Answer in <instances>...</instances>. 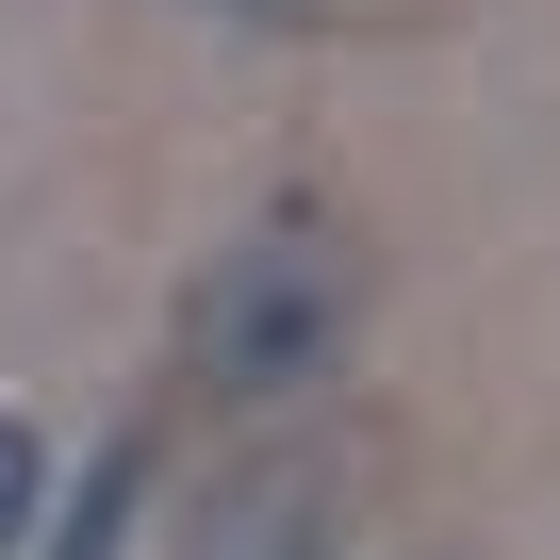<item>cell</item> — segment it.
I'll list each match as a JSON object with an SVG mask.
<instances>
[{
  "label": "cell",
  "instance_id": "7a4b0ae2",
  "mask_svg": "<svg viewBox=\"0 0 560 560\" xmlns=\"http://www.w3.org/2000/svg\"><path fill=\"white\" fill-rule=\"evenodd\" d=\"M132 494H149V429H116V445L83 462V494H67V544H50V560H116V544H132Z\"/></svg>",
  "mask_w": 560,
  "mask_h": 560
},
{
  "label": "cell",
  "instance_id": "6da1fadb",
  "mask_svg": "<svg viewBox=\"0 0 560 560\" xmlns=\"http://www.w3.org/2000/svg\"><path fill=\"white\" fill-rule=\"evenodd\" d=\"M165 347H182V380L231 396V412L314 396V380L363 347V247H347L330 214H264V231H231V247L182 280Z\"/></svg>",
  "mask_w": 560,
  "mask_h": 560
},
{
  "label": "cell",
  "instance_id": "3957f363",
  "mask_svg": "<svg viewBox=\"0 0 560 560\" xmlns=\"http://www.w3.org/2000/svg\"><path fill=\"white\" fill-rule=\"evenodd\" d=\"M50 527V429H18V412H0V560H18Z\"/></svg>",
  "mask_w": 560,
  "mask_h": 560
},
{
  "label": "cell",
  "instance_id": "277c9868",
  "mask_svg": "<svg viewBox=\"0 0 560 560\" xmlns=\"http://www.w3.org/2000/svg\"><path fill=\"white\" fill-rule=\"evenodd\" d=\"M231 18H264V0H231Z\"/></svg>",
  "mask_w": 560,
  "mask_h": 560
}]
</instances>
